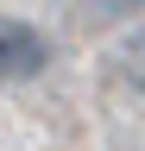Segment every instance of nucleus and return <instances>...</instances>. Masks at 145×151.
<instances>
[{"mask_svg":"<svg viewBox=\"0 0 145 151\" xmlns=\"http://www.w3.org/2000/svg\"><path fill=\"white\" fill-rule=\"evenodd\" d=\"M114 76H120V82L145 101V25H133V32L114 44Z\"/></svg>","mask_w":145,"mask_h":151,"instance_id":"nucleus-2","label":"nucleus"},{"mask_svg":"<svg viewBox=\"0 0 145 151\" xmlns=\"http://www.w3.org/2000/svg\"><path fill=\"white\" fill-rule=\"evenodd\" d=\"M133 6H145V0H95V13H133Z\"/></svg>","mask_w":145,"mask_h":151,"instance_id":"nucleus-3","label":"nucleus"},{"mask_svg":"<svg viewBox=\"0 0 145 151\" xmlns=\"http://www.w3.org/2000/svg\"><path fill=\"white\" fill-rule=\"evenodd\" d=\"M50 69V38L25 19H6L0 25V82H38Z\"/></svg>","mask_w":145,"mask_h":151,"instance_id":"nucleus-1","label":"nucleus"}]
</instances>
